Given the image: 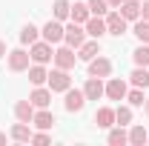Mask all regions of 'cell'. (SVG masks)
<instances>
[{
    "label": "cell",
    "instance_id": "5bb4252c",
    "mask_svg": "<svg viewBox=\"0 0 149 146\" xmlns=\"http://www.w3.org/2000/svg\"><path fill=\"white\" fill-rule=\"evenodd\" d=\"M83 29H86V35H89V37H97V40H100V37L106 35V20L97 17V15H92V17L83 23Z\"/></svg>",
    "mask_w": 149,
    "mask_h": 146
},
{
    "label": "cell",
    "instance_id": "e0dca14e",
    "mask_svg": "<svg viewBox=\"0 0 149 146\" xmlns=\"http://www.w3.org/2000/svg\"><path fill=\"white\" fill-rule=\"evenodd\" d=\"M95 123H97V129H112L115 126V109L112 106H100L95 112Z\"/></svg>",
    "mask_w": 149,
    "mask_h": 146
},
{
    "label": "cell",
    "instance_id": "ba28073f",
    "mask_svg": "<svg viewBox=\"0 0 149 146\" xmlns=\"http://www.w3.org/2000/svg\"><path fill=\"white\" fill-rule=\"evenodd\" d=\"M63 95H66V97H63V109H66V112H80L83 106H86V95H83V89H72V86H69Z\"/></svg>",
    "mask_w": 149,
    "mask_h": 146
},
{
    "label": "cell",
    "instance_id": "6da1fadb",
    "mask_svg": "<svg viewBox=\"0 0 149 146\" xmlns=\"http://www.w3.org/2000/svg\"><path fill=\"white\" fill-rule=\"evenodd\" d=\"M86 29H83V23H69V26H63V43L66 46H72L74 52H77V46H83V40H86Z\"/></svg>",
    "mask_w": 149,
    "mask_h": 146
},
{
    "label": "cell",
    "instance_id": "5b68a950",
    "mask_svg": "<svg viewBox=\"0 0 149 146\" xmlns=\"http://www.w3.org/2000/svg\"><path fill=\"white\" fill-rule=\"evenodd\" d=\"M52 63H55L57 69H74V63H77V55H74L72 46H57L55 49V57H52Z\"/></svg>",
    "mask_w": 149,
    "mask_h": 146
},
{
    "label": "cell",
    "instance_id": "8fae6325",
    "mask_svg": "<svg viewBox=\"0 0 149 146\" xmlns=\"http://www.w3.org/2000/svg\"><path fill=\"white\" fill-rule=\"evenodd\" d=\"M89 74H92V77H103V80H106V77L112 74V60H109V57H103V55L92 57V60H89Z\"/></svg>",
    "mask_w": 149,
    "mask_h": 146
},
{
    "label": "cell",
    "instance_id": "4dcf8cb0",
    "mask_svg": "<svg viewBox=\"0 0 149 146\" xmlns=\"http://www.w3.org/2000/svg\"><path fill=\"white\" fill-rule=\"evenodd\" d=\"M86 6H89V12L97 15V17H103V15L109 12V3H106V0H86Z\"/></svg>",
    "mask_w": 149,
    "mask_h": 146
},
{
    "label": "cell",
    "instance_id": "d4e9b609",
    "mask_svg": "<svg viewBox=\"0 0 149 146\" xmlns=\"http://www.w3.org/2000/svg\"><path fill=\"white\" fill-rule=\"evenodd\" d=\"M129 143H132V146H143V143H149V129H143V126H132V129H129Z\"/></svg>",
    "mask_w": 149,
    "mask_h": 146
},
{
    "label": "cell",
    "instance_id": "e575fe53",
    "mask_svg": "<svg viewBox=\"0 0 149 146\" xmlns=\"http://www.w3.org/2000/svg\"><path fill=\"white\" fill-rule=\"evenodd\" d=\"M6 55H9V52H6V43L0 40V57H6Z\"/></svg>",
    "mask_w": 149,
    "mask_h": 146
},
{
    "label": "cell",
    "instance_id": "3957f363",
    "mask_svg": "<svg viewBox=\"0 0 149 146\" xmlns=\"http://www.w3.org/2000/svg\"><path fill=\"white\" fill-rule=\"evenodd\" d=\"M29 55H32V63H49L52 57H55V49H52V43H46L43 37L40 40H35L32 46H29Z\"/></svg>",
    "mask_w": 149,
    "mask_h": 146
},
{
    "label": "cell",
    "instance_id": "7a4b0ae2",
    "mask_svg": "<svg viewBox=\"0 0 149 146\" xmlns=\"http://www.w3.org/2000/svg\"><path fill=\"white\" fill-rule=\"evenodd\" d=\"M103 20H106V35L120 37V35H126V29H129V20L123 17L118 9H115V12H106V15H103Z\"/></svg>",
    "mask_w": 149,
    "mask_h": 146
},
{
    "label": "cell",
    "instance_id": "30bf717a",
    "mask_svg": "<svg viewBox=\"0 0 149 146\" xmlns=\"http://www.w3.org/2000/svg\"><path fill=\"white\" fill-rule=\"evenodd\" d=\"M126 92H129V86H126L123 77H109L106 80V97L109 100H126Z\"/></svg>",
    "mask_w": 149,
    "mask_h": 146
},
{
    "label": "cell",
    "instance_id": "603a6c76",
    "mask_svg": "<svg viewBox=\"0 0 149 146\" xmlns=\"http://www.w3.org/2000/svg\"><path fill=\"white\" fill-rule=\"evenodd\" d=\"M35 40H40V29H37L35 23H26V26L20 29V43H23V46H32Z\"/></svg>",
    "mask_w": 149,
    "mask_h": 146
},
{
    "label": "cell",
    "instance_id": "ac0fdd59",
    "mask_svg": "<svg viewBox=\"0 0 149 146\" xmlns=\"http://www.w3.org/2000/svg\"><path fill=\"white\" fill-rule=\"evenodd\" d=\"M118 12L129 20V23H135V20L141 17V0H123V3L118 6Z\"/></svg>",
    "mask_w": 149,
    "mask_h": 146
},
{
    "label": "cell",
    "instance_id": "1f68e13d",
    "mask_svg": "<svg viewBox=\"0 0 149 146\" xmlns=\"http://www.w3.org/2000/svg\"><path fill=\"white\" fill-rule=\"evenodd\" d=\"M49 140H52L49 129H40V132H32V140L29 143H49Z\"/></svg>",
    "mask_w": 149,
    "mask_h": 146
},
{
    "label": "cell",
    "instance_id": "f1b7e54d",
    "mask_svg": "<svg viewBox=\"0 0 149 146\" xmlns=\"http://www.w3.org/2000/svg\"><path fill=\"white\" fill-rule=\"evenodd\" d=\"M132 60H135V66H149V43H141L132 52Z\"/></svg>",
    "mask_w": 149,
    "mask_h": 146
},
{
    "label": "cell",
    "instance_id": "836d02e7",
    "mask_svg": "<svg viewBox=\"0 0 149 146\" xmlns=\"http://www.w3.org/2000/svg\"><path fill=\"white\" fill-rule=\"evenodd\" d=\"M106 3H109V9H118V6H120L123 0H106Z\"/></svg>",
    "mask_w": 149,
    "mask_h": 146
},
{
    "label": "cell",
    "instance_id": "52a82bcc",
    "mask_svg": "<svg viewBox=\"0 0 149 146\" xmlns=\"http://www.w3.org/2000/svg\"><path fill=\"white\" fill-rule=\"evenodd\" d=\"M40 37L46 40V43H52V46H57V43H63V20H49L43 29H40Z\"/></svg>",
    "mask_w": 149,
    "mask_h": 146
},
{
    "label": "cell",
    "instance_id": "44dd1931",
    "mask_svg": "<svg viewBox=\"0 0 149 146\" xmlns=\"http://www.w3.org/2000/svg\"><path fill=\"white\" fill-rule=\"evenodd\" d=\"M32 126L35 129H52L55 126V115H52L49 109H37L35 117H32Z\"/></svg>",
    "mask_w": 149,
    "mask_h": 146
},
{
    "label": "cell",
    "instance_id": "4316f807",
    "mask_svg": "<svg viewBox=\"0 0 149 146\" xmlns=\"http://www.w3.org/2000/svg\"><path fill=\"white\" fill-rule=\"evenodd\" d=\"M69 12H72V3H69V0H55V6H52L55 20H66V17H69Z\"/></svg>",
    "mask_w": 149,
    "mask_h": 146
},
{
    "label": "cell",
    "instance_id": "277c9868",
    "mask_svg": "<svg viewBox=\"0 0 149 146\" xmlns=\"http://www.w3.org/2000/svg\"><path fill=\"white\" fill-rule=\"evenodd\" d=\"M6 63H9V72H26L32 66V55L26 49H12L6 55Z\"/></svg>",
    "mask_w": 149,
    "mask_h": 146
},
{
    "label": "cell",
    "instance_id": "ffe728a7",
    "mask_svg": "<svg viewBox=\"0 0 149 146\" xmlns=\"http://www.w3.org/2000/svg\"><path fill=\"white\" fill-rule=\"evenodd\" d=\"M129 83L138 89H149V66H135L129 74Z\"/></svg>",
    "mask_w": 149,
    "mask_h": 146
},
{
    "label": "cell",
    "instance_id": "9a60e30c",
    "mask_svg": "<svg viewBox=\"0 0 149 146\" xmlns=\"http://www.w3.org/2000/svg\"><path fill=\"white\" fill-rule=\"evenodd\" d=\"M9 138H12V140H17V143H29V140H32V123L17 120V123L12 126V132H9Z\"/></svg>",
    "mask_w": 149,
    "mask_h": 146
},
{
    "label": "cell",
    "instance_id": "8d00e7d4",
    "mask_svg": "<svg viewBox=\"0 0 149 146\" xmlns=\"http://www.w3.org/2000/svg\"><path fill=\"white\" fill-rule=\"evenodd\" d=\"M6 143V132H0V146Z\"/></svg>",
    "mask_w": 149,
    "mask_h": 146
},
{
    "label": "cell",
    "instance_id": "8992f818",
    "mask_svg": "<svg viewBox=\"0 0 149 146\" xmlns=\"http://www.w3.org/2000/svg\"><path fill=\"white\" fill-rule=\"evenodd\" d=\"M46 83H49V89H52V95H55V92H66L69 89V86H72V77H69V69H52V72H49V80H46Z\"/></svg>",
    "mask_w": 149,
    "mask_h": 146
},
{
    "label": "cell",
    "instance_id": "7402d4cb",
    "mask_svg": "<svg viewBox=\"0 0 149 146\" xmlns=\"http://www.w3.org/2000/svg\"><path fill=\"white\" fill-rule=\"evenodd\" d=\"M26 72H29V80H32L35 86H43V83L49 80V72H46V66H43V63H32Z\"/></svg>",
    "mask_w": 149,
    "mask_h": 146
},
{
    "label": "cell",
    "instance_id": "d590c367",
    "mask_svg": "<svg viewBox=\"0 0 149 146\" xmlns=\"http://www.w3.org/2000/svg\"><path fill=\"white\" fill-rule=\"evenodd\" d=\"M143 112H146V117H149V97L143 100Z\"/></svg>",
    "mask_w": 149,
    "mask_h": 146
},
{
    "label": "cell",
    "instance_id": "83f0119b",
    "mask_svg": "<svg viewBox=\"0 0 149 146\" xmlns=\"http://www.w3.org/2000/svg\"><path fill=\"white\" fill-rule=\"evenodd\" d=\"M115 123H118V126H129V123H132V106H129V103L115 109Z\"/></svg>",
    "mask_w": 149,
    "mask_h": 146
},
{
    "label": "cell",
    "instance_id": "7c38bea8",
    "mask_svg": "<svg viewBox=\"0 0 149 146\" xmlns=\"http://www.w3.org/2000/svg\"><path fill=\"white\" fill-rule=\"evenodd\" d=\"M100 55V40L97 37H86L83 40V46H77V60H92V57H97Z\"/></svg>",
    "mask_w": 149,
    "mask_h": 146
},
{
    "label": "cell",
    "instance_id": "4fadbf2b",
    "mask_svg": "<svg viewBox=\"0 0 149 146\" xmlns=\"http://www.w3.org/2000/svg\"><path fill=\"white\" fill-rule=\"evenodd\" d=\"M29 100L35 103V109H49V103H52V89H49V86H35V92L29 95Z\"/></svg>",
    "mask_w": 149,
    "mask_h": 146
},
{
    "label": "cell",
    "instance_id": "9c48e42d",
    "mask_svg": "<svg viewBox=\"0 0 149 146\" xmlns=\"http://www.w3.org/2000/svg\"><path fill=\"white\" fill-rule=\"evenodd\" d=\"M83 95H86V100H100V97H106V83H103V77H92V74H89V80L83 83Z\"/></svg>",
    "mask_w": 149,
    "mask_h": 146
},
{
    "label": "cell",
    "instance_id": "cb8c5ba5",
    "mask_svg": "<svg viewBox=\"0 0 149 146\" xmlns=\"http://www.w3.org/2000/svg\"><path fill=\"white\" fill-rule=\"evenodd\" d=\"M69 17L74 23H86V20L92 17V12H89V6L86 3H72V12H69Z\"/></svg>",
    "mask_w": 149,
    "mask_h": 146
},
{
    "label": "cell",
    "instance_id": "f546056e",
    "mask_svg": "<svg viewBox=\"0 0 149 146\" xmlns=\"http://www.w3.org/2000/svg\"><path fill=\"white\" fill-rule=\"evenodd\" d=\"M143 100H146V97H143V89H138V86H135V89L126 92V103H129L132 109H135V106H143Z\"/></svg>",
    "mask_w": 149,
    "mask_h": 146
},
{
    "label": "cell",
    "instance_id": "2e32d148",
    "mask_svg": "<svg viewBox=\"0 0 149 146\" xmlns=\"http://www.w3.org/2000/svg\"><path fill=\"white\" fill-rule=\"evenodd\" d=\"M35 103L32 100H17L15 103V117L17 120H23V123H32V117H35Z\"/></svg>",
    "mask_w": 149,
    "mask_h": 146
},
{
    "label": "cell",
    "instance_id": "d6986e66",
    "mask_svg": "<svg viewBox=\"0 0 149 146\" xmlns=\"http://www.w3.org/2000/svg\"><path fill=\"white\" fill-rule=\"evenodd\" d=\"M106 140H109V146H126L129 143V132H126V126H115L109 129V135H106Z\"/></svg>",
    "mask_w": 149,
    "mask_h": 146
},
{
    "label": "cell",
    "instance_id": "484cf974",
    "mask_svg": "<svg viewBox=\"0 0 149 146\" xmlns=\"http://www.w3.org/2000/svg\"><path fill=\"white\" fill-rule=\"evenodd\" d=\"M132 32H135V37H138L141 43H149V20L138 17V20H135V26H132Z\"/></svg>",
    "mask_w": 149,
    "mask_h": 146
},
{
    "label": "cell",
    "instance_id": "d6a6232c",
    "mask_svg": "<svg viewBox=\"0 0 149 146\" xmlns=\"http://www.w3.org/2000/svg\"><path fill=\"white\" fill-rule=\"evenodd\" d=\"M141 17L149 20V0H143V3H141Z\"/></svg>",
    "mask_w": 149,
    "mask_h": 146
}]
</instances>
